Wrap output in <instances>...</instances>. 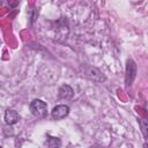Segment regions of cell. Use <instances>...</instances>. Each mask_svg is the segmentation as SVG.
<instances>
[{"label": "cell", "instance_id": "52a82bcc", "mask_svg": "<svg viewBox=\"0 0 148 148\" xmlns=\"http://www.w3.org/2000/svg\"><path fill=\"white\" fill-rule=\"evenodd\" d=\"M140 126H141V131L145 135V138L148 139V121H145V120H140Z\"/></svg>", "mask_w": 148, "mask_h": 148}, {"label": "cell", "instance_id": "ba28073f", "mask_svg": "<svg viewBox=\"0 0 148 148\" xmlns=\"http://www.w3.org/2000/svg\"><path fill=\"white\" fill-rule=\"evenodd\" d=\"M143 148H148V143H145L143 145Z\"/></svg>", "mask_w": 148, "mask_h": 148}, {"label": "cell", "instance_id": "3957f363", "mask_svg": "<svg viewBox=\"0 0 148 148\" xmlns=\"http://www.w3.org/2000/svg\"><path fill=\"white\" fill-rule=\"evenodd\" d=\"M135 73H136V67L135 64L132 60L127 61V68H126V84L131 86L134 77H135Z\"/></svg>", "mask_w": 148, "mask_h": 148}, {"label": "cell", "instance_id": "5b68a950", "mask_svg": "<svg viewBox=\"0 0 148 148\" xmlns=\"http://www.w3.org/2000/svg\"><path fill=\"white\" fill-rule=\"evenodd\" d=\"M73 89L68 86V84H64L59 88V91H58V96L59 98H62V99H67V98H71L73 96Z\"/></svg>", "mask_w": 148, "mask_h": 148}, {"label": "cell", "instance_id": "6da1fadb", "mask_svg": "<svg viewBox=\"0 0 148 148\" xmlns=\"http://www.w3.org/2000/svg\"><path fill=\"white\" fill-rule=\"evenodd\" d=\"M30 111L35 117L42 118V117H44L46 114L47 105L42 99H34L31 102V104H30Z\"/></svg>", "mask_w": 148, "mask_h": 148}, {"label": "cell", "instance_id": "7a4b0ae2", "mask_svg": "<svg viewBox=\"0 0 148 148\" xmlns=\"http://www.w3.org/2000/svg\"><path fill=\"white\" fill-rule=\"evenodd\" d=\"M68 113H69V108L67 105H64V104H60V105L54 106L53 110H52V112H51L52 117L56 120H60V119L65 118Z\"/></svg>", "mask_w": 148, "mask_h": 148}, {"label": "cell", "instance_id": "277c9868", "mask_svg": "<svg viewBox=\"0 0 148 148\" xmlns=\"http://www.w3.org/2000/svg\"><path fill=\"white\" fill-rule=\"evenodd\" d=\"M20 119V116L16 111L14 110H7L5 112V121L8 124V125H13V124H16Z\"/></svg>", "mask_w": 148, "mask_h": 148}, {"label": "cell", "instance_id": "8992f818", "mask_svg": "<svg viewBox=\"0 0 148 148\" xmlns=\"http://www.w3.org/2000/svg\"><path fill=\"white\" fill-rule=\"evenodd\" d=\"M61 146V141L58 139V138H49V147L50 148H60Z\"/></svg>", "mask_w": 148, "mask_h": 148}]
</instances>
